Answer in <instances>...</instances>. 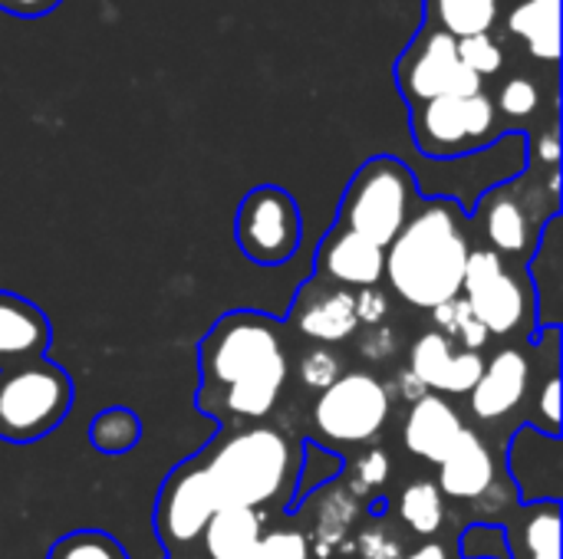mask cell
I'll use <instances>...</instances> for the list:
<instances>
[{"mask_svg": "<svg viewBox=\"0 0 563 559\" xmlns=\"http://www.w3.org/2000/svg\"><path fill=\"white\" fill-rule=\"evenodd\" d=\"M508 471L515 478L521 504L561 501L563 494V441L544 435L534 425H518L508 441Z\"/></svg>", "mask_w": 563, "mask_h": 559, "instance_id": "cell-12", "label": "cell"}, {"mask_svg": "<svg viewBox=\"0 0 563 559\" xmlns=\"http://www.w3.org/2000/svg\"><path fill=\"white\" fill-rule=\"evenodd\" d=\"M468 254L472 241L462 204L452 198H432L416 208V214L386 247L383 277L402 303L432 313L462 293Z\"/></svg>", "mask_w": 563, "mask_h": 559, "instance_id": "cell-2", "label": "cell"}, {"mask_svg": "<svg viewBox=\"0 0 563 559\" xmlns=\"http://www.w3.org/2000/svg\"><path fill=\"white\" fill-rule=\"evenodd\" d=\"M462 559H511L505 527L495 524H472L462 534Z\"/></svg>", "mask_w": 563, "mask_h": 559, "instance_id": "cell-35", "label": "cell"}, {"mask_svg": "<svg viewBox=\"0 0 563 559\" xmlns=\"http://www.w3.org/2000/svg\"><path fill=\"white\" fill-rule=\"evenodd\" d=\"M482 369H485L482 353L455 349L439 329L422 333L409 353V372L432 395H468Z\"/></svg>", "mask_w": 563, "mask_h": 559, "instance_id": "cell-13", "label": "cell"}, {"mask_svg": "<svg viewBox=\"0 0 563 559\" xmlns=\"http://www.w3.org/2000/svg\"><path fill=\"white\" fill-rule=\"evenodd\" d=\"M369 514H373V517H383V514H386V501H383V497H373V501H369Z\"/></svg>", "mask_w": 563, "mask_h": 559, "instance_id": "cell-45", "label": "cell"}, {"mask_svg": "<svg viewBox=\"0 0 563 559\" xmlns=\"http://www.w3.org/2000/svg\"><path fill=\"white\" fill-rule=\"evenodd\" d=\"M264 527V517L261 511H251V507H221L208 527H205V547H208V557L211 559H244L257 540L264 537L261 534Z\"/></svg>", "mask_w": 563, "mask_h": 559, "instance_id": "cell-25", "label": "cell"}, {"mask_svg": "<svg viewBox=\"0 0 563 559\" xmlns=\"http://www.w3.org/2000/svg\"><path fill=\"white\" fill-rule=\"evenodd\" d=\"M508 0H422V23L449 33L452 40H468L482 33H498Z\"/></svg>", "mask_w": 563, "mask_h": 559, "instance_id": "cell-24", "label": "cell"}, {"mask_svg": "<svg viewBox=\"0 0 563 559\" xmlns=\"http://www.w3.org/2000/svg\"><path fill=\"white\" fill-rule=\"evenodd\" d=\"M290 326L320 343V346H333V343H346L356 336L360 320H356V303H353V290L333 287L327 280H310L294 306H290Z\"/></svg>", "mask_w": 563, "mask_h": 559, "instance_id": "cell-14", "label": "cell"}, {"mask_svg": "<svg viewBox=\"0 0 563 559\" xmlns=\"http://www.w3.org/2000/svg\"><path fill=\"white\" fill-rule=\"evenodd\" d=\"M531 385V362L518 346L501 349L498 356H492V362H485L475 389L468 392L472 412L482 422H498L505 415H511Z\"/></svg>", "mask_w": 563, "mask_h": 559, "instance_id": "cell-16", "label": "cell"}, {"mask_svg": "<svg viewBox=\"0 0 563 559\" xmlns=\"http://www.w3.org/2000/svg\"><path fill=\"white\" fill-rule=\"evenodd\" d=\"M234 237L241 254L257 267H280L297 254L303 237L300 204L280 185H257L238 204Z\"/></svg>", "mask_w": 563, "mask_h": 559, "instance_id": "cell-9", "label": "cell"}, {"mask_svg": "<svg viewBox=\"0 0 563 559\" xmlns=\"http://www.w3.org/2000/svg\"><path fill=\"white\" fill-rule=\"evenodd\" d=\"M386 270V250L373 241L333 227L317 247V280H327L343 290H366L379 287Z\"/></svg>", "mask_w": 563, "mask_h": 559, "instance_id": "cell-15", "label": "cell"}, {"mask_svg": "<svg viewBox=\"0 0 563 559\" xmlns=\"http://www.w3.org/2000/svg\"><path fill=\"white\" fill-rule=\"evenodd\" d=\"M396 346H399L396 333H393L386 323H379V326H369V333H366L363 343H360V353H363L366 359H373V362H386V359L396 353Z\"/></svg>", "mask_w": 563, "mask_h": 559, "instance_id": "cell-40", "label": "cell"}, {"mask_svg": "<svg viewBox=\"0 0 563 559\" xmlns=\"http://www.w3.org/2000/svg\"><path fill=\"white\" fill-rule=\"evenodd\" d=\"M49 339L53 329L46 313L10 290H0V369L46 359Z\"/></svg>", "mask_w": 563, "mask_h": 559, "instance_id": "cell-18", "label": "cell"}, {"mask_svg": "<svg viewBox=\"0 0 563 559\" xmlns=\"http://www.w3.org/2000/svg\"><path fill=\"white\" fill-rule=\"evenodd\" d=\"M511 559H561V501L521 504V514L505 527Z\"/></svg>", "mask_w": 563, "mask_h": 559, "instance_id": "cell-23", "label": "cell"}, {"mask_svg": "<svg viewBox=\"0 0 563 559\" xmlns=\"http://www.w3.org/2000/svg\"><path fill=\"white\" fill-rule=\"evenodd\" d=\"M531 158H538V161H544V165L558 168V161H561V142H558V128H554V125H551V128L534 142Z\"/></svg>", "mask_w": 563, "mask_h": 559, "instance_id": "cell-42", "label": "cell"}, {"mask_svg": "<svg viewBox=\"0 0 563 559\" xmlns=\"http://www.w3.org/2000/svg\"><path fill=\"white\" fill-rule=\"evenodd\" d=\"M528 277L534 283V313L541 329H561L563 316V241H561V214L554 211L538 241V254L531 257Z\"/></svg>", "mask_w": 563, "mask_h": 559, "instance_id": "cell-19", "label": "cell"}, {"mask_svg": "<svg viewBox=\"0 0 563 559\" xmlns=\"http://www.w3.org/2000/svg\"><path fill=\"white\" fill-rule=\"evenodd\" d=\"M538 412H541V425H534L544 435H561V376L558 369L548 376L544 389L538 392Z\"/></svg>", "mask_w": 563, "mask_h": 559, "instance_id": "cell-38", "label": "cell"}, {"mask_svg": "<svg viewBox=\"0 0 563 559\" xmlns=\"http://www.w3.org/2000/svg\"><path fill=\"white\" fill-rule=\"evenodd\" d=\"M393 76L409 109L439 96H475L485 89V82L459 59V40L429 23H422L399 53Z\"/></svg>", "mask_w": 563, "mask_h": 559, "instance_id": "cell-7", "label": "cell"}, {"mask_svg": "<svg viewBox=\"0 0 563 559\" xmlns=\"http://www.w3.org/2000/svg\"><path fill=\"white\" fill-rule=\"evenodd\" d=\"M439 491L455 497V501H478L492 491L495 484V458L488 451V445L465 428L455 441V448L445 455V461L439 465Z\"/></svg>", "mask_w": 563, "mask_h": 559, "instance_id": "cell-20", "label": "cell"}, {"mask_svg": "<svg viewBox=\"0 0 563 559\" xmlns=\"http://www.w3.org/2000/svg\"><path fill=\"white\" fill-rule=\"evenodd\" d=\"M63 0H0V10L16 16V20H36L46 16L59 7Z\"/></svg>", "mask_w": 563, "mask_h": 559, "instance_id": "cell-41", "label": "cell"}, {"mask_svg": "<svg viewBox=\"0 0 563 559\" xmlns=\"http://www.w3.org/2000/svg\"><path fill=\"white\" fill-rule=\"evenodd\" d=\"M221 511V501L201 468V461L178 465L158 491L155 504V530L168 550L188 547L208 527V521Z\"/></svg>", "mask_w": 563, "mask_h": 559, "instance_id": "cell-11", "label": "cell"}, {"mask_svg": "<svg viewBox=\"0 0 563 559\" xmlns=\"http://www.w3.org/2000/svg\"><path fill=\"white\" fill-rule=\"evenodd\" d=\"M459 297L472 306L488 336H515L531 323V293L515 273H508L501 254L492 247L468 254Z\"/></svg>", "mask_w": 563, "mask_h": 559, "instance_id": "cell-10", "label": "cell"}, {"mask_svg": "<svg viewBox=\"0 0 563 559\" xmlns=\"http://www.w3.org/2000/svg\"><path fill=\"white\" fill-rule=\"evenodd\" d=\"M459 59L485 82L488 76H498L505 66V46L498 43L495 33H482V36H468L459 40Z\"/></svg>", "mask_w": 563, "mask_h": 559, "instance_id": "cell-31", "label": "cell"}, {"mask_svg": "<svg viewBox=\"0 0 563 559\" xmlns=\"http://www.w3.org/2000/svg\"><path fill=\"white\" fill-rule=\"evenodd\" d=\"M353 303H356V320L366 323V326H379L389 316V300L376 287H366V290L353 293Z\"/></svg>", "mask_w": 563, "mask_h": 559, "instance_id": "cell-39", "label": "cell"}, {"mask_svg": "<svg viewBox=\"0 0 563 559\" xmlns=\"http://www.w3.org/2000/svg\"><path fill=\"white\" fill-rule=\"evenodd\" d=\"M139 441H142V418L132 409H122V405L102 409L89 425V445L99 455L119 458V455H129Z\"/></svg>", "mask_w": 563, "mask_h": 559, "instance_id": "cell-27", "label": "cell"}, {"mask_svg": "<svg viewBox=\"0 0 563 559\" xmlns=\"http://www.w3.org/2000/svg\"><path fill=\"white\" fill-rule=\"evenodd\" d=\"M356 521V497L350 491H330L323 494L320 504V517H317V537H320V550L330 554L333 547H340L346 540V530Z\"/></svg>", "mask_w": 563, "mask_h": 559, "instance_id": "cell-29", "label": "cell"}, {"mask_svg": "<svg viewBox=\"0 0 563 559\" xmlns=\"http://www.w3.org/2000/svg\"><path fill=\"white\" fill-rule=\"evenodd\" d=\"M409 132L426 158H465L492 148L505 135V122L482 89L475 96H439L409 109Z\"/></svg>", "mask_w": 563, "mask_h": 559, "instance_id": "cell-6", "label": "cell"}, {"mask_svg": "<svg viewBox=\"0 0 563 559\" xmlns=\"http://www.w3.org/2000/svg\"><path fill=\"white\" fill-rule=\"evenodd\" d=\"M73 409V379L49 359L0 369V441L30 445L63 425Z\"/></svg>", "mask_w": 563, "mask_h": 559, "instance_id": "cell-5", "label": "cell"}, {"mask_svg": "<svg viewBox=\"0 0 563 559\" xmlns=\"http://www.w3.org/2000/svg\"><path fill=\"white\" fill-rule=\"evenodd\" d=\"M389 474H393V461H389V455L383 451V448H366L356 461H353V468H350V484H353V497L356 494H369V491H376V488H383L386 481H389Z\"/></svg>", "mask_w": 563, "mask_h": 559, "instance_id": "cell-34", "label": "cell"}, {"mask_svg": "<svg viewBox=\"0 0 563 559\" xmlns=\"http://www.w3.org/2000/svg\"><path fill=\"white\" fill-rule=\"evenodd\" d=\"M501 26L525 43V49L558 66L561 59V0H508Z\"/></svg>", "mask_w": 563, "mask_h": 559, "instance_id": "cell-21", "label": "cell"}, {"mask_svg": "<svg viewBox=\"0 0 563 559\" xmlns=\"http://www.w3.org/2000/svg\"><path fill=\"white\" fill-rule=\"evenodd\" d=\"M244 559H310V544L300 534L277 530L257 540V547Z\"/></svg>", "mask_w": 563, "mask_h": 559, "instance_id": "cell-36", "label": "cell"}, {"mask_svg": "<svg viewBox=\"0 0 563 559\" xmlns=\"http://www.w3.org/2000/svg\"><path fill=\"white\" fill-rule=\"evenodd\" d=\"M402 559H449V557H445V550H442V547H435V544H432V547H422V550H416L412 557H402Z\"/></svg>", "mask_w": 563, "mask_h": 559, "instance_id": "cell-44", "label": "cell"}, {"mask_svg": "<svg viewBox=\"0 0 563 559\" xmlns=\"http://www.w3.org/2000/svg\"><path fill=\"white\" fill-rule=\"evenodd\" d=\"M419 204L422 198L412 168L396 155H373L350 178L336 227L353 231L386 250Z\"/></svg>", "mask_w": 563, "mask_h": 559, "instance_id": "cell-4", "label": "cell"}, {"mask_svg": "<svg viewBox=\"0 0 563 559\" xmlns=\"http://www.w3.org/2000/svg\"><path fill=\"white\" fill-rule=\"evenodd\" d=\"M462 432H465V422L459 418V412L442 395H432V392L416 399L402 422L406 448L429 465H442Z\"/></svg>", "mask_w": 563, "mask_h": 559, "instance_id": "cell-17", "label": "cell"}, {"mask_svg": "<svg viewBox=\"0 0 563 559\" xmlns=\"http://www.w3.org/2000/svg\"><path fill=\"white\" fill-rule=\"evenodd\" d=\"M393 392L369 372H343L313 402V428L330 445H369L389 422Z\"/></svg>", "mask_w": 563, "mask_h": 559, "instance_id": "cell-8", "label": "cell"}, {"mask_svg": "<svg viewBox=\"0 0 563 559\" xmlns=\"http://www.w3.org/2000/svg\"><path fill=\"white\" fill-rule=\"evenodd\" d=\"M356 550L363 559H402V540L389 527H373L360 534Z\"/></svg>", "mask_w": 563, "mask_h": 559, "instance_id": "cell-37", "label": "cell"}, {"mask_svg": "<svg viewBox=\"0 0 563 559\" xmlns=\"http://www.w3.org/2000/svg\"><path fill=\"white\" fill-rule=\"evenodd\" d=\"M478 217L495 254H525L534 244V224L515 185L492 188L478 204Z\"/></svg>", "mask_w": 563, "mask_h": 559, "instance_id": "cell-22", "label": "cell"}, {"mask_svg": "<svg viewBox=\"0 0 563 559\" xmlns=\"http://www.w3.org/2000/svg\"><path fill=\"white\" fill-rule=\"evenodd\" d=\"M399 521L419 534V537H435L445 524V494L439 491L435 481H412L399 494Z\"/></svg>", "mask_w": 563, "mask_h": 559, "instance_id": "cell-26", "label": "cell"}, {"mask_svg": "<svg viewBox=\"0 0 563 559\" xmlns=\"http://www.w3.org/2000/svg\"><path fill=\"white\" fill-rule=\"evenodd\" d=\"M201 468L221 507L261 511L294 481V448L277 428L254 425L218 438Z\"/></svg>", "mask_w": 563, "mask_h": 559, "instance_id": "cell-3", "label": "cell"}, {"mask_svg": "<svg viewBox=\"0 0 563 559\" xmlns=\"http://www.w3.org/2000/svg\"><path fill=\"white\" fill-rule=\"evenodd\" d=\"M46 559H125V550L102 530H73L53 544Z\"/></svg>", "mask_w": 563, "mask_h": 559, "instance_id": "cell-30", "label": "cell"}, {"mask_svg": "<svg viewBox=\"0 0 563 559\" xmlns=\"http://www.w3.org/2000/svg\"><path fill=\"white\" fill-rule=\"evenodd\" d=\"M297 376L307 389L313 392H323L330 389L340 376H343V366H340V356L330 349V346H313L300 356L297 362Z\"/></svg>", "mask_w": 563, "mask_h": 559, "instance_id": "cell-33", "label": "cell"}, {"mask_svg": "<svg viewBox=\"0 0 563 559\" xmlns=\"http://www.w3.org/2000/svg\"><path fill=\"white\" fill-rule=\"evenodd\" d=\"M399 389H402V395H406L409 402H416V399H422V395H426V389L416 382V376H412V372H402V376H399Z\"/></svg>", "mask_w": 563, "mask_h": 559, "instance_id": "cell-43", "label": "cell"}, {"mask_svg": "<svg viewBox=\"0 0 563 559\" xmlns=\"http://www.w3.org/2000/svg\"><path fill=\"white\" fill-rule=\"evenodd\" d=\"M432 320H435L439 333H442L455 349L482 353V346L492 339V336H488V329L475 320L472 306H468L462 297H455V300H449V303L435 306V310H432Z\"/></svg>", "mask_w": 563, "mask_h": 559, "instance_id": "cell-28", "label": "cell"}, {"mask_svg": "<svg viewBox=\"0 0 563 559\" xmlns=\"http://www.w3.org/2000/svg\"><path fill=\"white\" fill-rule=\"evenodd\" d=\"M492 102H495L501 119H531L541 105V89L528 76H511L498 89V96H492Z\"/></svg>", "mask_w": 563, "mask_h": 559, "instance_id": "cell-32", "label": "cell"}, {"mask_svg": "<svg viewBox=\"0 0 563 559\" xmlns=\"http://www.w3.org/2000/svg\"><path fill=\"white\" fill-rule=\"evenodd\" d=\"M198 405L218 418H267L290 376L280 323L264 313L238 310L221 316L198 349Z\"/></svg>", "mask_w": 563, "mask_h": 559, "instance_id": "cell-1", "label": "cell"}]
</instances>
